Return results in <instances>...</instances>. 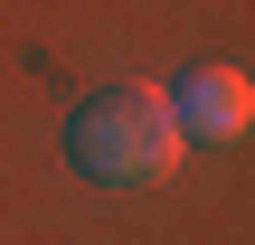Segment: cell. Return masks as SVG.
<instances>
[{"instance_id": "1", "label": "cell", "mask_w": 255, "mask_h": 245, "mask_svg": "<svg viewBox=\"0 0 255 245\" xmlns=\"http://www.w3.org/2000/svg\"><path fill=\"white\" fill-rule=\"evenodd\" d=\"M180 151H189V132H180L170 94L142 85V76L95 85V94L66 113V161H76V179H95V189H161V179L180 170Z\"/></svg>"}, {"instance_id": "2", "label": "cell", "mask_w": 255, "mask_h": 245, "mask_svg": "<svg viewBox=\"0 0 255 245\" xmlns=\"http://www.w3.org/2000/svg\"><path fill=\"white\" fill-rule=\"evenodd\" d=\"M170 113H180V132H199V142H246L255 123V85L237 66H199L180 94H170Z\"/></svg>"}]
</instances>
